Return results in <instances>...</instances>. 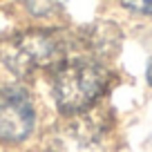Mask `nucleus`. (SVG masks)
Here are the masks:
<instances>
[{
    "label": "nucleus",
    "instance_id": "1",
    "mask_svg": "<svg viewBox=\"0 0 152 152\" xmlns=\"http://www.w3.org/2000/svg\"><path fill=\"white\" fill-rule=\"evenodd\" d=\"M107 69L90 58H74L58 65L52 74V94L58 110L78 114L90 110L107 87Z\"/></svg>",
    "mask_w": 152,
    "mask_h": 152
},
{
    "label": "nucleus",
    "instance_id": "2",
    "mask_svg": "<svg viewBox=\"0 0 152 152\" xmlns=\"http://www.w3.org/2000/svg\"><path fill=\"white\" fill-rule=\"evenodd\" d=\"M69 43L58 31H25L5 49V63L11 72L29 76L38 69H56L67 61Z\"/></svg>",
    "mask_w": 152,
    "mask_h": 152
},
{
    "label": "nucleus",
    "instance_id": "3",
    "mask_svg": "<svg viewBox=\"0 0 152 152\" xmlns=\"http://www.w3.org/2000/svg\"><path fill=\"white\" fill-rule=\"evenodd\" d=\"M34 130L31 96L20 87L0 90V141H23Z\"/></svg>",
    "mask_w": 152,
    "mask_h": 152
},
{
    "label": "nucleus",
    "instance_id": "4",
    "mask_svg": "<svg viewBox=\"0 0 152 152\" xmlns=\"http://www.w3.org/2000/svg\"><path fill=\"white\" fill-rule=\"evenodd\" d=\"M90 45L99 54L114 52L116 45H119V31H116V27H114V25H99V27H94L92 29Z\"/></svg>",
    "mask_w": 152,
    "mask_h": 152
},
{
    "label": "nucleus",
    "instance_id": "5",
    "mask_svg": "<svg viewBox=\"0 0 152 152\" xmlns=\"http://www.w3.org/2000/svg\"><path fill=\"white\" fill-rule=\"evenodd\" d=\"M25 5L34 16H49L58 9V0H25Z\"/></svg>",
    "mask_w": 152,
    "mask_h": 152
},
{
    "label": "nucleus",
    "instance_id": "6",
    "mask_svg": "<svg viewBox=\"0 0 152 152\" xmlns=\"http://www.w3.org/2000/svg\"><path fill=\"white\" fill-rule=\"evenodd\" d=\"M125 9L134 11V14L152 16V0H121Z\"/></svg>",
    "mask_w": 152,
    "mask_h": 152
},
{
    "label": "nucleus",
    "instance_id": "7",
    "mask_svg": "<svg viewBox=\"0 0 152 152\" xmlns=\"http://www.w3.org/2000/svg\"><path fill=\"white\" fill-rule=\"evenodd\" d=\"M145 78H148V83L152 85V58H150V63H148V69H145Z\"/></svg>",
    "mask_w": 152,
    "mask_h": 152
}]
</instances>
